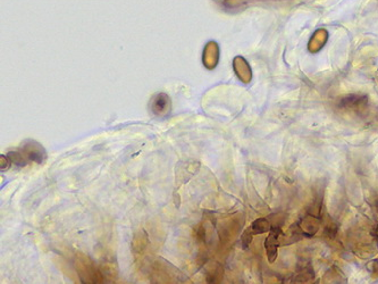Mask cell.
Listing matches in <instances>:
<instances>
[{"label": "cell", "instance_id": "1", "mask_svg": "<svg viewBox=\"0 0 378 284\" xmlns=\"http://www.w3.org/2000/svg\"><path fill=\"white\" fill-rule=\"evenodd\" d=\"M151 112L157 116H166L171 112V99L167 94L158 93L151 100Z\"/></svg>", "mask_w": 378, "mask_h": 284}, {"label": "cell", "instance_id": "2", "mask_svg": "<svg viewBox=\"0 0 378 284\" xmlns=\"http://www.w3.org/2000/svg\"><path fill=\"white\" fill-rule=\"evenodd\" d=\"M23 155L27 160H33L35 163L41 164L46 158V153L43 148L35 141H27L23 147Z\"/></svg>", "mask_w": 378, "mask_h": 284}, {"label": "cell", "instance_id": "3", "mask_svg": "<svg viewBox=\"0 0 378 284\" xmlns=\"http://www.w3.org/2000/svg\"><path fill=\"white\" fill-rule=\"evenodd\" d=\"M277 238H278L277 230H273L266 240L267 255H268L270 262H273L277 256Z\"/></svg>", "mask_w": 378, "mask_h": 284}]
</instances>
